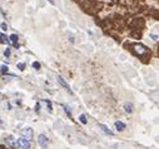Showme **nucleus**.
Returning a JSON list of instances; mask_svg holds the SVG:
<instances>
[{
    "mask_svg": "<svg viewBox=\"0 0 159 149\" xmlns=\"http://www.w3.org/2000/svg\"><path fill=\"white\" fill-rule=\"evenodd\" d=\"M100 128L103 129V132L105 133V134H108V135H113V132H112V130H109V128L107 127V125L101 124V125H100Z\"/></svg>",
    "mask_w": 159,
    "mask_h": 149,
    "instance_id": "10",
    "label": "nucleus"
},
{
    "mask_svg": "<svg viewBox=\"0 0 159 149\" xmlns=\"http://www.w3.org/2000/svg\"><path fill=\"white\" fill-rule=\"evenodd\" d=\"M6 71H8V67H5V65L1 67V73H6Z\"/></svg>",
    "mask_w": 159,
    "mask_h": 149,
    "instance_id": "19",
    "label": "nucleus"
},
{
    "mask_svg": "<svg viewBox=\"0 0 159 149\" xmlns=\"http://www.w3.org/2000/svg\"><path fill=\"white\" fill-rule=\"evenodd\" d=\"M18 68H19V69H20V70H24V69H25V64L19 63V64H18Z\"/></svg>",
    "mask_w": 159,
    "mask_h": 149,
    "instance_id": "16",
    "label": "nucleus"
},
{
    "mask_svg": "<svg viewBox=\"0 0 159 149\" xmlns=\"http://www.w3.org/2000/svg\"><path fill=\"white\" fill-rule=\"evenodd\" d=\"M133 49H134L135 54H138V55H143L147 53V47H144L143 44H134Z\"/></svg>",
    "mask_w": 159,
    "mask_h": 149,
    "instance_id": "1",
    "label": "nucleus"
},
{
    "mask_svg": "<svg viewBox=\"0 0 159 149\" xmlns=\"http://www.w3.org/2000/svg\"><path fill=\"white\" fill-rule=\"evenodd\" d=\"M115 128L118 129L119 132H123L125 129V124L122 123V122H115Z\"/></svg>",
    "mask_w": 159,
    "mask_h": 149,
    "instance_id": "8",
    "label": "nucleus"
},
{
    "mask_svg": "<svg viewBox=\"0 0 159 149\" xmlns=\"http://www.w3.org/2000/svg\"><path fill=\"white\" fill-rule=\"evenodd\" d=\"M0 125H1V120H0Z\"/></svg>",
    "mask_w": 159,
    "mask_h": 149,
    "instance_id": "21",
    "label": "nucleus"
},
{
    "mask_svg": "<svg viewBox=\"0 0 159 149\" xmlns=\"http://www.w3.org/2000/svg\"><path fill=\"white\" fill-rule=\"evenodd\" d=\"M150 38H152L153 40H157V39H158V36H157V35H153V34H152V35H150Z\"/></svg>",
    "mask_w": 159,
    "mask_h": 149,
    "instance_id": "20",
    "label": "nucleus"
},
{
    "mask_svg": "<svg viewBox=\"0 0 159 149\" xmlns=\"http://www.w3.org/2000/svg\"><path fill=\"white\" fill-rule=\"evenodd\" d=\"M124 110H125L127 113H132L133 112V104H132V103H125V104H124Z\"/></svg>",
    "mask_w": 159,
    "mask_h": 149,
    "instance_id": "9",
    "label": "nucleus"
},
{
    "mask_svg": "<svg viewBox=\"0 0 159 149\" xmlns=\"http://www.w3.org/2000/svg\"><path fill=\"white\" fill-rule=\"evenodd\" d=\"M63 108H64V110H65V113L68 114V117H69V118H73V115H71V113H70V108H69V106L64 104V105H63Z\"/></svg>",
    "mask_w": 159,
    "mask_h": 149,
    "instance_id": "12",
    "label": "nucleus"
},
{
    "mask_svg": "<svg viewBox=\"0 0 159 149\" xmlns=\"http://www.w3.org/2000/svg\"><path fill=\"white\" fill-rule=\"evenodd\" d=\"M4 55H5V56H6V58H8V56H9V55H10V50H9V49H6V50H5V51H4Z\"/></svg>",
    "mask_w": 159,
    "mask_h": 149,
    "instance_id": "18",
    "label": "nucleus"
},
{
    "mask_svg": "<svg viewBox=\"0 0 159 149\" xmlns=\"http://www.w3.org/2000/svg\"><path fill=\"white\" fill-rule=\"evenodd\" d=\"M18 146L20 147L21 149H29L30 148V143H29L28 139L20 138V139H18Z\"/></svg>",
    "mask_w": 159,
    "mask_h": 149,
    "instance_id": "3",
    "label": "nucleus"
},
{
    "mask_svg": "<svg viewBox=\"0 0 159 149\" xmlns=\"http://www.w3.org/2000/svg\"><path fill=\"white\" fill-rule=\"evenodd\" d=\"M0 41H1L3 44H8L10 43V40H8V36L4 35V34H0Z\"/></svg>",
    "mask_w": 159,
    "mask_h": 149,
    "instance_id": "11",
    "label": "nucleus"
},
{
    "mask_svg": "<svg viewBox=\"0 0 159 149\" xmlns=\"http://www.w3.org/2000/svg\"><path fill=\"white\" fill-rule=\"evenodd\" d=\"M23 138H25V139H33V130L30 128H25L24 130H23Z\"/></svg>",
    "mask_w": 159,
    "mask_h": 149,
    "instance_id": "5",
    "label": "nucleus"
},
{
    "mask_svg": "<svg viewBox=\"0 0 159 149\" xmlns=\"http://www.w3.org/2000/svg\"><path fill=\"white\" fill-rule=\"evenodd\" d=\"M79 120H80V123H83V124H86V122H88V120H86V117L84 115V114H82V115L79 117Z\"/></svg>",
    "mask_w": 159,
    "mask_h": 149,
    "instance_id": "13",
    "label": "nucleus"
},
{
    "mask_svg": "<svg viewBox=\"0 0 159 149\" xmlns=\"http://www.w3.org/2000/svg\"><path fill=\"white\" fill-rule=\"evenodd\" d=\"M58 82H59V84H60V85H62V87L64 88V89H65V90H68V91H69V93H71L70 85H69V84H68V83L65 82V80L63 79V76H58Z\"/></svg>",
    "mask_w": 159,
    "mask_h": 149,
    "instance_id": "4",
    "label": "nucleus"
},
{
    "mask_svg": "<svg viewBox=\"0 0 159 149\" xmlns=\"http://www.w3.org/2000/svg\"><path fill=\"white\" fill-rule=\"evenodd\" d=\"M38 144H39L40 148H47L48 144H49V139L44 134H40L38 137Z\"/></svg>",
    "mask_w": 159,
    "mask_h": 149,
    "instance_id": "2",
    "label": "nucleus"
},
{
    "mask_svg": "<svg viewBox=\"0 0 159 149\" xmlns=\"http://www.w3.org/2000/svg\"><path fill=\"white\" fill-rule=\"evenodd\" d=\"M5 142H6L8 144H9V146H10L11 148H15V147L18 146V142H15L14 138H11V137H9V138H6V139H5Z\"/></svg>",
    "mask_w": 159,
    "mask_h": 149,
    "instance_id": "7",
    "label": "nucleus"
},
{
    "mask_svg": "<svg viewBox=\"0 0 159 149\" xmlns=\"http://www.w3.org/2000/svg\"><path fill=\"white\" fill-rule=\"evenodd\" d=\"M44 103H45V104H47V106H48V112H51V110H53V106H51V104H50V102H49V100H45Z\"/></svg>",
    "mask_w": 159,
    "mask_h": 149,
    "instance_id": "14",
    "label": "nucleus"
},
{
    "mask_svg": "<svg viewBox=\"0 0 159 149\" xmlns=\"http://www.w3.org/2000/svg\"><path fill=\"white\" fill-rule=\"evenodd\" d=\"M9 39H10V43H13L15 48L19 47V45H18V35H16V34H11Z\"/></svg>",
    "mask_w": 159,
    "mask_h": 149,
    "instance_id": "6",
    "label": "nucleus"
},
{
    "mask_svg": "<svg viewBox=\"0 0 159 149\" xmlns=\"http://www.w3.org/2000/svg\"><path fill=\"white\" fill-rule=\"evenodd\" d=\"M33 67L35 68V69H39V68H40V64L38 63V62H35V63H33Z\"/></svg>",
    "mask_w": 159,
    "mask_h": 149,
    "instance_id": "17",
    "label": "nucleus"
},
{
    "mask_svg": "<svg viewBox=\"0 0 159 149\" xmlns=\"http://www.w3.org/2000/svg\"><path fill=\"white\" fill-rule=\"evenodd\" d=\"M0 29L5 32V30H8V25L5 24V23H1V24H0Z\"/></svg>",
    "mask_w": 159,
    "mask_h": 149,
    "instance_id": "15",
    "label": "nucleus"
}]
</instances>
